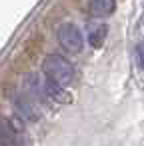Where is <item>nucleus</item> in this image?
Wrapping results in <instances>:
<instances>
[{
  "mask_svg": "<svg viewBox=\"0 0 144 146\" xmlns=\"http://www.w3.org/2000/svg\"><path fill=\"white\" fill-rule=\"evenodd\" d=\"M42 72L46 74L48 80H52V82H56L60 86L70 84L72 78H74V66H72V62L66 60L60 54H48L42 60Z\"/></svg>",
  "mask_w": 144,
  "mask_h": 146,
  "instance_id": "obj_1",
  "label": "nucleus"
},
{
  "mask_svg": "<svg viewBox=\"0 0 144 146\" xmlns=\"http://www.w3.org/2000/svg\"><path fill=\"white\" fill-rule=\"evenodd\" d=\"M56 36H58L60 46H62L66 52H70V54H78V52L82 50V46H84L82 32H80V28H78L76 24H70V22L60 24Z\"/></svg>",
  "mask_w": 144,
  "mask_h": 146,
  "instance_id": "obj_2",
  "label": "nucleus"
},
{
  "mask_svg": "<svg viewBox=\"0 0 144 146\" xmlns=\"http://www.w3.org/2000/svg\"><path fill=\"white\" fill-rule=\"evenodd\" d=\"M20 124L0 114V146H22L20 142Z\"/></svg>",
  "mask_w": 144,
  "mask_h": 146,
  "instance_id": "obj_3",
  "label": "nucleus"
},
{
  "mask_svg": "<svg viewBox=\"0 0 144 146\" xmlns=\"http://www.w3.org/2000/svg\"><path fill=\"white\" fill-rule=\"evenodd\" d=\"M116 10V0H90L88 12L94 18H106Z\"/></svg>",
  "mask_w": 144,
  "mask_h": 146,
  "instance_id": "obj_4",
  "label": "nucleus"
},
{
  "mask_svg": "<svg viewBox=\"0 0 144 146\" xmlns=\"http://www.w3.org/2000/svg\"><path fill=\"white\" fill-rule=\"evenodd\" d=\"M44 94H46L48 98L56 100V102H70L68 92H66L60 84H56V82H52V80H46V82H44Z\"/></svg>",
  "mask_w": 144,
  "mask_h": 146,
  "instance_id": "obj_5",
  "label": "nucleus"
},
{
  "mask_svg": "<svg viewBox=\"0 0 144 146\" xmlns=\"http://www.w3.org/2000/svg\"><path fill=\"white\" fill-rule=\"evenodd\" d=\"M16 108L28 118V120H36L38 118V112H36V108H34V104H32V100L28 98V94H22V96H18L16 98Z\"/></svg>",
  "mask_w": 144,
  "mask_h": 146,
  "instance_id": "obj_6",
  "label": "nucleus"
},
{
  "mask_svg": "<svg viewBox=\"0 0 144 146\" xmlns=\"http://www.w3.org/2000/svg\"><path fill=\"white\" fill-rule=\"evenodd\" d=\"M106 34H108V26H106V24H98V26H94V28L90 30V34H88V42H90V46L100 48V46L104 44V40H106Z\"/></svg>",
  "mask_w": 144,
  "mask_h": 146,
  "instance_id": "obj_7",
  "label": "nucleus"
},
{
  "mask_svg": "<svg viewBox=\"0 0 144 146\" xmlns=\"http://www.w3.org/2000/svg\"><path fill=\"white\" fill-rule=\"evenodd\" d=\"M136 60H138L140 68H144V42H140L136 46Z\"/></svg>",
  "mask_w": 144,
  "mask_h": 146,
  "instance_id": "obj_8",
  "label": "nucleus"
}]
</instances>
